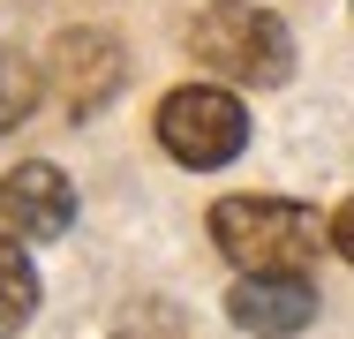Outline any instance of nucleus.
<instances>
[{
	"instance_id": "39448f33",
	"label": "nucleus",
	"mask_w": 354,
	"mask_h": 339,
	"mask_svg": "<svg viewBox=\"0 0 354 339\" xmlns=\"http://www.w3.org/2000/svg\"><path fill=\"white\" fill-rule=\"evenodd\" d=\"M46 68H53V91L68 98V113H98V106L121 91V75H129L113 30H61Z\"/></svg>"
},
{
	"instance_id": "6e6552de",
	"label": "nucleus",
	"mask_w": 354,
	"mask_h": 339,
	"mask_svg": "<svg viewBox=\"0 0 354 339\" xmlns=\"http://www.w3.org/2000/svg\"><path fill=\"white\" fill-rule=\"evenodd\" d=\"M30 106H38V68L23 61L15 46H0V136L15 121H30Z\"/></svg>"
},
{
	"instance_id": "0eeeda50",
	"label": "nucleus",
	"mask_w": 354,
	"mask_h": 339,
	"mask_svg": "<svg viewBox=\"0 0 354 339\" xmlns=\"http://www.w3.org/2000/svg\"><path fill=\"white\" fill-rule=\"evenodd\" d=\"M30 317H38V271L23 257V234L0 226V339H15Z\"/></svg>"
},
{
	"instance_id": "7ed1b4c3",
	"label": "nucleus",
	"mask_w": 354,
	"mask_h": 339,
	"mask_svg": "<svg viewBox=\"0 0 354 339\" xmlns=\"http://www.w3.org/2000/svg\"><path fill=\"white\" fill-rule=\"evenodd\" d=\"M158 143L166 158L212 174V166H234L241 143H249V106L226 91V83H181L158 98Z\"/></svg>"
},
{
	"instance_id": "f03ea898",
	"label": "nucleus",
	"mask_w": 354,
	"mask_h": 339,
	"mask_svg": "<svg viewBox=\"0 0 354 339\" xmlns=\"http://www.w3.org/2000/svg\"><path fill=\"white\" fill-rule=\"evenodd\" d=\"M189 53L226 75V83H249V91H272L294 75V38L272 8H249V0H212L196 23H189Z\"/></svg>"
},
{
	"instance_id": "f257e3e1",
	"label": "nucleus",
	"mask_w": 354,
	"mask_h": 339,
	"mask_svg": "<svg viewBox=\"0 0 354 339\" xmlns=\"http://www.w3.org/2000/svg\"><path fill=\"white\" fill-rule=\"evenodd\" d=\"M212 241L234 271H309L332 249V219L294 196H226L212 203Z\"/></svg>"
},
{
	"instance_id": "20e7f679",
	"label": "nucleus",
	"mask_w": 354,
	"mask_h": 339,
	"mask_svg": "<svg viewBox=\"0 0 354 339\" xmlns=\"http://www.w3.org/2000/svg\"><path fill=\"white\" fill-rule=\"evenodd\" d=\"M226 317L257 339H294L317 324V286H309V271H249V279H234Z\"/></svg>"
},
{
	"instance_id": "1a4fd4ad",
	"label": "nucleus",
	"mask_w": 354,
	"mask_h": 339,
	"mask_svg": "<svg viewBox=\"0 0 354 339\" xmlns=\"http://www.w3.org/2000/svg\"><path fill=\"white\" fill-rule=\"evenodd\" d=\"M332 249L354 264V203H339V211H332Z\"/></svg>"
},
{
	"instance_id": "423d86ee",
	"label": "nucleus",
	"mask_w": 354,
	"mask_h": 339,
	"mask_svg": "<svg viewBox=\"0 0 354 339\" xmlns=\"http://www.w3.org/2000/svg\"><path fill=\"white\" fill-rule=\"evenodd\" d=\"M0 219H8V234H23V241H61L75 219V189L61 166H46V158H30V166H15V174H0Z\"/></svg>"
}]
</instances>
